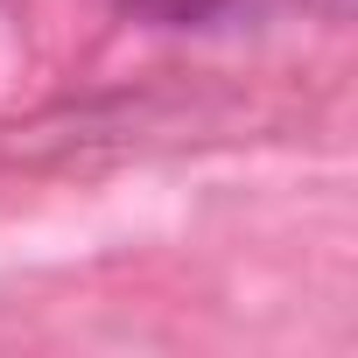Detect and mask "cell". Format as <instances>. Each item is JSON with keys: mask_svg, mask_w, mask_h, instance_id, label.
<instances>
[{"mask_svg": "<svg viewBox=\"0 0 358 358\" xmlns=\"http://www.w3.org/2000/svg\"><path fill=\"white\" fill-rule=\"evenodd\" d=\"M120 8L141 22H162V29H190V22H211L225 0H120Z\"/></svg>", "mask_w": 358, "mask_h": 358, "instance_id": "1", "label": "cell"}]
</instances>
